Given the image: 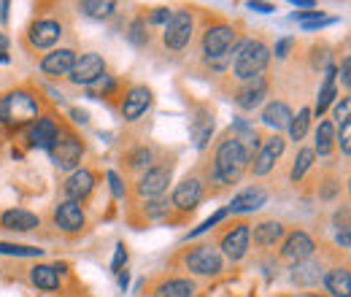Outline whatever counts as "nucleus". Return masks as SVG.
Segmentation results:
<instances>
[{"label":"nucleus","instance_id":"obj_1","mask_svg":"<svg viewBox=\"0 0 351 297\" xmlns=\"http://www.w3.org/2000/svg\"><path fill=\"white\" fill-rule=\"evenodd\" d=\"M249 160H252V152L232 135V130H221L217 141L208 146V152L195 165L200 173L203 189H206V200L219 198L221 192H227L230 187L241 184L246 178Z\"/></svg>","mask_w":351,"mask_h":297},{"label":"nucleus","instance_id":"obj_2","mask_svg":"<svg viewBox=\"0 0 351 297\" xmlns=\"http://www.w3.org/2000/svg\"><path fill=\"white\" fill-rule=\"evenodd\" d=\"M241 30H243V25L235 19L197 11V36L192 43L197 62L230 57V51H235V46L241 43Z\"/></svg>","mask_w":351,"mask_h":297},{"label":"nucleus","instance_id":"obj_3","mask_svg":"<svg viewBox=\"0 0 351 297\" xmlns=\"http://www.w3.org/2000/svg\"><path fill=\"white\" fill-rule=\"evenodd\" d=\"M68 33H71V14L65 11V5L38 8L22 30V49L33 57H38V54L44 57L46 51H51Z\"/></svg>","mask_w":351,"mask_h":297},{"label":"nucleus","instance_id":"obj_4","mask_svg":"<svg viewBox=\"0 0 351 297\" xmlns=\"http://www.w3.org/2000/svg\"><path fill=\"white\" fill-rule=\"evenodd\" d=\"M173 268L192 281L195 278H217L224 270V257L211 241H197V243H189L176 252Z\"/></svg>","mask_w":351,"mask_h":297},{"label":"nucleus","instance_id":"obj_5","mask_svg":"<svg viewBox=\"0 0 351 297\" xmlns=\"http://www.w3.org/2000/svg\"><path fill=\"white\" fill-rule=\"evenodd\" d=\"M273 49L270 43L265 41L263 36L246 38L235 46L232 60H230V82H252L257 76H265L267 65H270Z\"/></svg>","mask_w":351,"mask_h":297},{"label":"nucleus","instance_id":"obj_6","mask_svg":"<svg viewBox=\"0 0 351 297\" xmlns=\"http://www.w3.org/2000/svg\"><path fill=\"white\" fill-rule=\"evenodd\" d=\"M46 108L49 106L41 100V92H36L33 86H14L3 92V125L8 128L33 125Z\"/></svg>","mask_w":351,"mask_h":297},{"label":"nucleus","instance_id":"obj_7","mask_svg":"<svg viewBox=\"0 0 351 297\" xmlns=\"http://www.w3.org/2000/svg\"><path fill=\"white\" fill-rule=\"evenodd\" d=\"M173 170H176V154L168 152L160 163H154L146 173H141L138 178H132L130 187H128V203H143V200H157V198H165L168 192V184L173 181Z\"/></svg>","mask_w":351,"mask_h":297},{"label":"nucleus","instance_id":"obj_8","mask_svg":"<svg viewBox=\"0 0 351 297\" xmlns=\"http://www.w3.org/2000/svg\"><path fill=\"white\" fill-rule=\"evenodd\" d=\"M195 36H197V11L181 5L160 30V51L168 57H181L195 43Z\"/></svg>","mask_w":351,"mask_h":297},{"label":"nucleus","instance_id":"obj_9","mask_svg":"<svg viewBox=\"0 0 351 297\" xmlns=\"http://www.w3.org/2000/svg\"><path fill=\"white\" fill-rule=\"evenodd\" d=\"M252 222L243 216L221 222V227L214 230L211 243L219 249V254L230 262H243L252 252Z\"/></svg>","mask_w":351,"mask_h":297},{"label":"nucleus","instance_id":"obj_10","mask_svg":"<svg viewBox=\"0 0 351 297\" xmlns=\"http://www.w3.org/2000/svg\"><path fill=\"white\" fill-rule=\"evenodd\" d=\"M46 152H49L54 168L65 170V173H73L76 168H82V160H84V154H87V141H84V135H82L79 130L65 119L62 128H60L57 141H54Z\"/></svg>","mask_w":351,"mask_h":297},{"label":"nucleus","instance_id":"obj_11","mask_svg":"<svg viewBox=\"0 0 351 297\" xmlns=\"http://www.w3.org/2000/svg\"><path fill=\"white\" fill-rule=\"evenodd\" d=\"M168 154L165 146H157L154 141H128L125 149L119 152V170L125 178H138L141 173L152 168L154 163H160Z\"/></svg>","mask_w":351,"mask_h":297},{"label":"nucleus","instance_id":"obj_12","mask_svg":"<svg viewBox=\"0 0 351 297\" xmlns=\"http://www.w3.org/2000/svg\"><path fill=\"white\" fill-rule=\"evenodd\" d=\"M168 200H171L176 222H186L192 213L200 209V203L206 200V189H203V181H200L197 168H192L178 184H176Z\"/></svg>","mask_w":351,"mask_h":297},{"label":"nucleus","instance_id":"obj_13","mask_svg":"<svg viewBox=\"0 0 351 297\" xmlns=\"http://www.w3.org/2000/svg\"><path fill=\"white\" fill-rule=\"evenodd\" d=\"M49 219H51V227L57 230V235H62V238H79L89 227L87 206L73 203V200H57L49 211Z\"/></svg>","mask_w":351,"mask_h":297},{"label":"nucleus","instance_id":"obj_14","mask_svg":"<svg viewBox=\"0 0 351 297\" xmlns=\"http://www.w3.org/2000/svg\"><path fill=\"white\" fill-rule=\"evenodd\" d=\"M284 152H287V138L284 135H278V132L265 135L263 143L257 146V152L249 160L246 176L249 178H265V176H270L276 170V165H278V160L284 157Z\"/></svg>","mask_w":351,"mask_h":297},{"label":"nucleus","instance_id":"obj_15","mask_svg":"<svg viewBox=\"0 0 351 297\" xmlns=\"http://www.w3.org/2000/svg\"><path fill=\"white\" fill-rule=\"evenodd\" d=\"M276 249H278L276 259H278L281 265H298V262H303V259H311V257L316 254L319 246H316V241L311 238V233H306L303 227H289Z\"/></svg>","mask_w":351,"mask_h":297},{"label":"nucleus","instance_id":"obj_16","mask_svg":"<svg viewBox=\"0 0 351 297\" xmlns=\"http://www.w3.org/2000/svg\"><path fill=\"white\" fill-rule=\"evenodd\" d=\"M154 103V92L149 84H128L119 92V117L125 125H135L143 114H149Z\"/></svg>","mask_w":351,"mask_h":297},{"label":"nucleus","instance_id":"obj_17","mask_svg":"<svg viewBox=\"0 0 351 297\" xmlns=\"http://www.w3.org/2000/svg\"><path fill=\"white\" fill-rule=\"evenodd\" d=\"M128 222H130L135 230H143V227H149V224H168V222H176V216H173V209H171V200H168V198H157V200L130 203Z\"/></svg>","mask_w":351,"mask_h":297},{"label":"nucleus","instance_id":"obj_18","mask_svg":"<svg viewBox=\"0 0 351 297\" xmlns=\"http://www.w3.org/2000/svg\"><path fill=\"white\" fill-rule=\"evenodd\" d=\"M95 189H97V173L89 165H82L68 173V178L60 184V200H73L84 206V200L95 195Z\"/></svg>","mask_w":351,"mask_h":297},{"label":"nucleus","instance_id":"obj_19","mask_svg":"<svg viewBox=\"0 0 351 297\" xmlns=\"http://www.w3.org/2000/svg\"><path fill=\"white\" fill-rule=\"evenodd\" d=\"M232 84L235 86H230L227 95H230V100H232L241 111H254V108H260L265 103V97H267V89H270L267 76H257V79H252V82H232Z\"/></svg>","mask_w":351,"mask_h":297},{"label":"nucleus","instance_id":"obj_20","mask_svg":"<svg viewBox=\"0 0 351 297\" xmlns=\"http://www.w3.org/2000/svg\"><path fill=\"white\" fill-rule=\"evenodd\" d=\"M284 233H287V224L284 222H278V219H273V216H263V219H257V222H252V246L257 249V252H273L278 243H281V238H284Z\"/></svg>","mask_w":351,"mask_h":297},{"label":"nucleus","instance_id":"obj_21","mask_svg":"<svg viewBox=\"0 0 351 297\" xmlns=\"http://www.w3.org/2000/svg\"><path fill=\"white\" fill-rule=\"evenodd\" d=\"M106 60H103V54H97V51H87V54H79V60H76V65L71 68V73H68V82L76 86H92L95 82H100L103 76H106Z\"/></svg>","mask_w":351,"mask_h":297},{"label":"nucleus","instance_id":"obj_22","mask_svg":"<svg viewBox=\"0 0 351 297\" xmlns=\"http://www.w3.org/2000/svg\"><path fill=\"white\" fill-rule=\"evenodd\" d=\"M76 60H79L76 46H57V49L46 51L44 57H41L38 68H41V73L49 76V79H68V73L76 65Z\"/></svg>","mask_w":351,"mask_h":297},{"label":"nucleus","instance_id":"obj_23","mask_svg":"<svg viewBox=\"0 0 351 297\" xmlns=\"http://www.w3.org/2000/svg\"><path fill=\"white\" fill-rule=\"evenodd\" d=\"M197 284L181 273H162L149 284L152 297H195Z\"/></svg>","mask_w":351,"mask_h":297},{"label":"nucleus","instance_id":"obj_24","mask_svg":"<svg viewBox=\"0 0 351 297\" xmlns=\"http://www.w3.org/2000/svg\"><path fill=\"white\" fill-rule=\"evenodd\" d=\"M62 122H65V117H60V114L49 106L44 114L30 125V143H33L36 149H49V146L57 141Z\"/></svg>","mask_w":351,"mask_h":297},{"label":"nucleus","instance_id":"obj_25","mask_svg":"<svg viewBox=\"0 0 351 297\" xmlns=\"http://www.w3.org/2000/svg\"><path fill=\"white\" fill-rule=\"evenodd\" d=\"M41 224H44V219L27 209H0V230H5V233L27 235V233H38Z\"/></svg>","mask_w":351,"mask_h":297},{"label":"nucleus","instance_id":"obj_26","mask_svg":"<svg viewBox=\"0 0 351 297\" xmlns=\"http://www.w3.org/2000/svg\"><path fill=\"white\" fill-rule=\"evenodd\" d=\"M189 135L197 149L211 146V135H214V108L211 106H195L192 119H189Z\"/></svg>","mask_w":351,"mask_h":297},{"label":"nucleus","instance_id":"obj_27","mask_svg":"<svg viewBox=\"0 0 351 297\" xmlns=\"http://www.w3.org/2000/svg\"><path fill=\"white\" fill-rule=\"evenodd\" d=\"M260 119H263L265 128H270L273 132L287 130L289 128V119H292V108H289V103L284 97H273L270 103H265Z\"/></svg>","mask_w":351,"mask_h":297},{"label":"nucleus","instance_id":"obj_28","mask_svg":"<svg viewBox=\"0 0 351 297\" xmlns=\"http://www.w3.org/2000/svg\"><path fill=\"white\" fill-rule=\"evenodd\" d=\"M322 276H324V262L322 259H316V257H311V259H303V262H298V265H292V273H289V278H292V284H298V287H316L319 281H322Z\"/></svg>","mask_w":351,"mask_h":297},{"label":"nucleus","instance_id":"obj_29","mask_svg":"<svg viewBox=\"0 0 351 297\" xmlns=\"http://www.w3.org/2000/svg\"><path fill=\"white\" fill-rule=\"evenodd\" d=\"M265 203H267V189L263 187H249L243 192H238L232 198V203L227 206V213H252V211H260Z\"/></svg>","mask_w":351,"mask_h":297},{"label":"nucleus","instance_id":"obj_30","mask_svg":"<svg viewBox=\"0 0 351 297\" xmlns=\"http://www.w3.org/2000/svg\"><path fill=\"white\" fill-rule=\"evenodd\" d=\"M27 281L36 289H41V292H60L62 289V281H60L57 268L54 265H44V262L27 268Z\"/></svg>","mask_w":351,"mask_h":297},{"label":"nucleus","instance_id":"obj_31","mask_svg":"<svg viewBox=\"0 0 351 297\" xmlns=\"http://www.w3.org/2000/svg\"><path fill=\"white\" fill-rule=\"evenodd\" d=\"M327 292L332 297H349L351 295V273L349 265H332L330 270H324L322 276Z\"/></svg>","mask_w":351,"mask_h":297},{"label":"nucleus","instance_id":"obj_32","mask_svg":"<svg viewBox=\"0 0 351 297\" xmlns=\"http://www.w3.org/2000/svg\"><path fill=\"white\" fill-rule=\"evenodd\" d=\"M311 149H313V154H319V157H330V154L335 152V122H332V119L319 122Z\"/></svg>","mask_w":351,"mask_h":297},{"label":"nucleus","instance_id":"obj_33","mask_svg":"<svg viewBox=\"0 0 351 297\" xmlns=\"http://www.w3.org/2000/svg\"><path fill=\"white\" fill-rule=\"evenodd\" d=\"M338 97V86H335V68L332 65H327V76H324V84L319 89V97H316V106L311 108V114H316V117H322L330 106H332V100Z\"/></svg>","mask_w":351,"mask_h":297},{"label":"nucleus","instance_id":"obj_34","mask_svg":"<svg viewBox=\"0 0 351 297\" xmlns=\"http://www.w3.org/2000/svg\"><path fill=\"white\" fill-rule=\"evenodd\" d=\"M313 160H316L313 149L311 146H300L298 154H295V160H292V168H289V181L292 184H300L308 173L313 170Z\"/></svg>","mask_w":351,"mask_h":297},{"label":"nucleus","instance_id":"obj_35","mask_svg":"<svg viewBox=\"0 0 351 297\" xmlns=\"http://www.w3.org/2000/svg\"><path fill=\"white\" fill-rule=\"evenodd\" d=\"M76 8L89 19H111L117 14V3H111V0H84Z\"/></svg>","mask_w":351,"mask_h":297},{"label":"nucleus","instance_id":"obj_36","mask_svg":"<svg viewBox=\"0 0 351 297\" xmlns=\"http://www.w3.org/2000/svg\"><path fill=\"white\" fill-rule=\"evenodd\" d=\"M341 189H343L341 176H335V173H324V176H319L316 198H319V200H324V203H332L335 198H341Z\"/></svg>","mask_w":351,"mask_h":297},{"label":"nucleus","instance_id":"obj_37","mask_svg":"<svg viewBox=\"0 0 351 297\" xmlns=\"http://www.w3.org/2000/svg\"><path fill=\"white\" fill-rule=\"evenodd\" d=\"M311 108H300L298 114H292V119H289V141H295V143H300L303 138L308 135V128H311Z\"/></svg>","mask_w":351,"mask_h":297},{"label":"nucleus","instance_id":"obj_38","mask_svg":"<svg viewBox=\"0 0 351 297\" xmlns=\"http://www.w3.org/2000/svg\"><path fill=\"white\" fill-rule=\"evenodd\" d=\"M149 30H152V27L146 25L143 14H138L130 22V27H128V38H130V43H135V46H149V43H152V33H149Z\"/></svg>","mask_w":351,"mask_h":297},{"label":"nucleus","instance_id":"obj_39","mask_svg":"<svg viewBox=\"0 0 351 297\" xmlns=\"http://www.w3.org/2000/svg\"><path fill=\"white\" fill-rule=\"evenodd\" d=\"M335 149H341L343 160H349L351 157V122L335 125Z\"/></svg>","mask_w":351,"mask_h":297},{"label":"nucleus","instance_id":"obj_40","mask_svg":"<svg viewBox=\"0 0 351 297\" xmlns=\"http://www.w3.org/2000/svg\"><path fill=\"white\" fill-rule=\"evenodd\" d=\"M0 254H5V257H41L44 254V249L16 246V243H3V241H0Z\"/></svg>","mask_w":351,"mask_h":297},{"label":"nucleus","instance_id":"obj_41","mask_svg":"<svg viewBox=\"0 0 351 297\" xmlns=\"http://www.w3.org/2000/svg\"><path fill=\"white\" fill-rule=\"evenodd\" d=\"M171 14H173L171 8H154V11H146L143 19H146L149 27H154V25H162V27H165V22L171 19Z\"/></svg>","mask_w":351,"mask_h":297},{"label":"nucleus","instance_id":"obj_42","mask_svg":"<svg viewBox=\"0 0 351 297\" xmlns=\"http://www.w3.org/2000/svg\"><path fill=\"white\" fill-rule=\"evenodd\" d=\"M224 216H227V211H217V213H214V216H211V219H206V222H203L200 227H195V230H192V233H189L186 238H197V235H203V233H208V230H214V227H217L219 222H224Z\"/></svg>","mask_w":351,"mask_h":297},{"label":"nucleus","instance_id":"obj_43","mask_svg":"<svg viewBox=\"0 0 351 297\" xmlns=\"http://www.w3.org/2000/svg\"><path fill=\"white\" fill-rule=\"evenodd\" d=\"M349 108H351L349 95H343L341 103L335 106V122H338V125H341V122H349Z\"/></svg>","mask_w":351,"mask_h":297},{"label":"nucleus","instance_id":"obj_44","mask_svg":"<svg viewBox=\"0 0 351 297\" xmlns=\"http://www.w3.org/2000/svg\"><path fill=\"white\" fill-rule=\"evenodd\" d=\"M125 262H128V246L119 243V246H117V254L111 259V270H114V273H122V265H125Z\"/></svg>","mask_w":351,"mask_h":297},{"label":"nucleus","instance_id":"obj_45","mask_svg":"<svg viewBox=\"0 0 351 297\" xmlns=\"http://www.w3.org/2000/svg\"><path fill=\"white\" fill-rule=\"evenodd\" d=\"M335 19H330V16H313V19H308V22H300V27L303 30H319V27H327V25H332Z\"/></svg>","mask_w":351,"mask_h":297},{"label":"nucleus","instance_id":"obj_46","mask_svg":"<svg viewBox=\"0 0 351 297\" xmlns=\"http://www.w3.org/2000/svg\"><path fill=\"white\" fill-rule=\"evenodd\" d=\"M108 181H111V192H114L117 198H125V195H128V187H122V178H119L117 170L108 173Z\"/></svg>","mask_w":351,"mask_h":297},{"label":"nucleus","instance_id":"obj_47","mask_svg":"<svg viewBox=\"0 0 351 297\" xmlns=\"http://www.w3.org/2000/svg\"><path fill=\"white\" fill-rule=\"evenodd\" d=\"M351 60L349 57H343V65H341V84L346 89V95H349V82H351Z\"/></svg>","mask_w":351,"mask_h":297},{"label":"nucleus","instance_id":"obj_48","mask_svg":"<svg viewBox=\"0 0 351 297\" xmlns=\"http://www.w3.org/2000/svg\"><path fill=\"white\" fill-rule=\"evenodd\" d=\"M295 46V38H281L276 43V57H287V51Z\"/></svg>","mask_w":351,"mask_h":297},{"label":"nucleus","instance_id":"obj_49","mask_svg":"<svg viewBox=\"0 0 351 297\" xmlns=\"http://www.w3.org/2000/svg\"><path fill=\"white\" fill-rule=\"evenodd\" d=\"M249 8H252V11H263V14L276 11V5H270V3H249Z\"/></svg>","mask_w":351,"mask_h":297},{"label":"nucleus","instance_id":"obj_50","mask_svg":"<svg viewBox=\"0 0 351 297\" xmlns=\"http://www.w3.org/2000/svg\"><path fill=\"white\" fill-rule=\"evenodd\" d=\"M5 49H8V38L5 33H0V54H5Z\"/></svg>","mask_w":351,"mask_h":297},{"label":"nucleus","instance_id":"obj_51","mask_svg":"<svg viewBox=\"0 0 351 297\" xmlns=\"http://www.w3.org/2000/svg\"><path fill=\"white\" fill-rule=\"evenodd\" d=\"M0 125H3V95H0Z\"/></svg>","mask_w":351,"mask_h":297},{"label":"nucleus","instance_id":"obj_52","mask_svg":"<svg viewBox=\"0 0 351 297\" xmlns=\"http://www.w3.org/2000/svg\"><path fill=\"white\" fill-rule=\"evenodd\" d=\"M0 62H8V54H0Z\"/></svg>","mask_w":351,"mask_h":297}]
</instances>
